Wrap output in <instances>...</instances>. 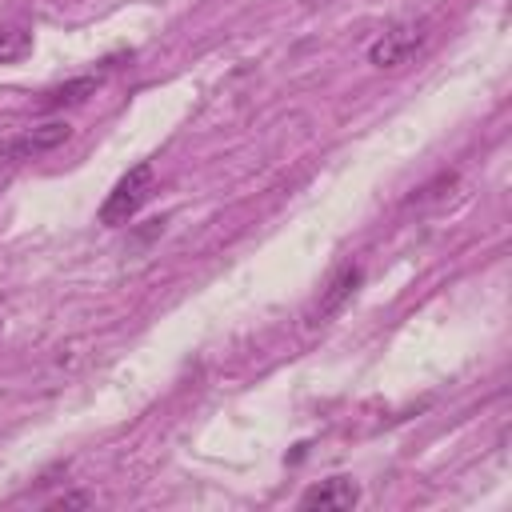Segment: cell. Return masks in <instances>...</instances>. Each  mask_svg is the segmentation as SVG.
I'll list each match as a JSON object with an SVG mask.
<instances>
[{
  "instance_id": "cell-1",
  "label": "cell",
  "mask_w": 512,
  "mask_h": 512,
  "mask_svg": "<svg viewBox=\"0 0 512 512\" xmlns=\"http://www.w3.org/2000/svg\"><path fill=\"white\" fill-rule=\"evenodd\" d=\"M152 188H156V172H152V164H148V160L132 164V168L112 184V192L104 196V204H100V224H108V228L128 224V220L144 208V200L152 196Z\"/></svg>"
},
{
  "instance_id": "cell-2",
  "label": "cell",
  "mask_w": 512,
  "mask_h": 512,
  "mask_svg": "<svg viewBox=\"0 0 512 512\" xmlns=\"http://www.w3.org/2000/svg\"><path fill=\"white\" fill-rule=\"evenodd\" d=\"M424 40H428V24H424V20H400V24L384 28V32L372 40L368 60H372L376 68H400V64H408V60L424 48Z\"/></svg>"
},
{
  "instance_id": "cell-3",
  "label": "cell",
  "mask_w": 512,
  "mask_h": 512,
  "mask_svg": "<svg viewBox=\"0 0 512 512\" xmlns=\"http://www.w3.org/2000/svg\"><path fill=\"white\" fill-rule=\"evenodd\" d=\"M68 136H72V128H68L64 120H48V124H40V128H28V132H20L16 140H8V144L0 148V156H4L8 164H20V160H36V156H44V152L60 148Z\"/></svg>"
},
{
  "instance_id": "cell-4",
  "label": "cell",
  "mask_w": 512,
  "mask_h": 512,
  "mask_svg": "<svg viewBox=\"0 0 512 512\" xmlns=\"http://www.w3.org/2000/svg\"><path fill=\"white\" fill-rule=\"evenodd\" d=\"M360 280H364V272L356 268V264H344L332 280H328V288L320 292V300L312 304V312H308V324H324L328 316H336L348 300H352V292L360 288Z\"/></svg>"
},
{
  "instance_id": "cell-5",
  "label": "cell",
  "mask_w": 512,
  "mask_h": 512,
  "mask_svg": "<svg viewBox=\"0 0 512 512\" xmlns=\"http://www.w3.org/2000/svg\"><path fill=\"white\" fill-rule=\"evenodd\" d=\"M100 84H104V72L72 76V80H64V84H56V88L40 92L36 108H40V112H60V108H76V104H84L88 96H96V92H100Z\"/></svg>"
},
{
  "instance_id": "cell-6",
  "label": "cell",
  "mask_w": 512,
  "mask_h": 512,
  "mask_svg": "<svg viewBox=\"0 0 512 512\" xmlns=\"http://www.w3.org/2000/svg\"><path fill=\"white\" fill-rule=\"evenodd\" d=\"M360 500V484L348 480V476H332L324 484H312L304 496H300V508H332V512H348L356 508Z\"/></svg>"
},
{
  "instance_id": "cell-7",
  "label": "cell",
  "mask_w": 512,
  "mask_h": 512,
  "mask_svg": "<svg viewBox=\"0 0 512 512\" xmlns=\"http://www.w3.org/2000/svg\"><path fill=\"white\" fill-rule=\"evenodd\" d=\"M32 52V32L20 24H0V64L24 60Z\"/></svg>"
},
{
  "instance_id": "cell-8",
  "label": "cell",
  "mask_w": 512,
  "mask_h": 512,
  "mask_svg": "<svg viewBox=\"0 0 512 512\" xmlns=\"http://www.w3.org/2000/svg\"><path fill=\"white\" fill-rule=\"evenodd\" d=\"M456 184V176L452 172H440L432 184H424V188H416L412 196H408V208H416V204H428V200H436V196H444L440 188H452Z\"/></svg>"
},
{
  "instance_id": "cell-9",
  "label": "cell",
  "mask_w": 512,
  "mask_h": 512,
  "mask_svg": "<svg viewBox=\"0 0 512 512\" xmlns=\"http://www.w3.org/2000/svg\"><path fill=\"white\" fill-rule=\"evenodd\" d=\"M48 508H92V496H84V492H64V496L48 500Z\"/></svg>"
}]
</instances>
